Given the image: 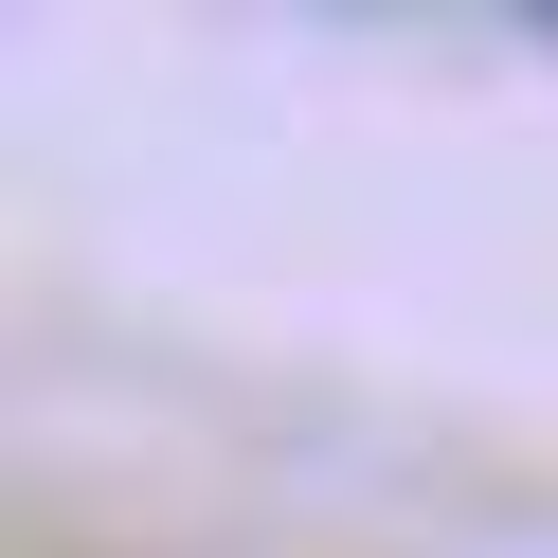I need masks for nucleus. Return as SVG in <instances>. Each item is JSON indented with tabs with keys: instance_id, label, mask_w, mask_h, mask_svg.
<instances>
[{
	"instance_id": "f257e3e1",
	"label": "nucleus",
	"mask_w": 558,
	"mask_h": 558,
	"mask_svg": "<svg viewBox=\"0 0 558 558\" xmlns=\"http://www.w3.org/2000/svg\"><path fill=\"white\" fill-rule=\"evenodd\" d=\"M522 37H541V54H558V0H541V19H522Z\"/></svg>"
}]
</instances>
